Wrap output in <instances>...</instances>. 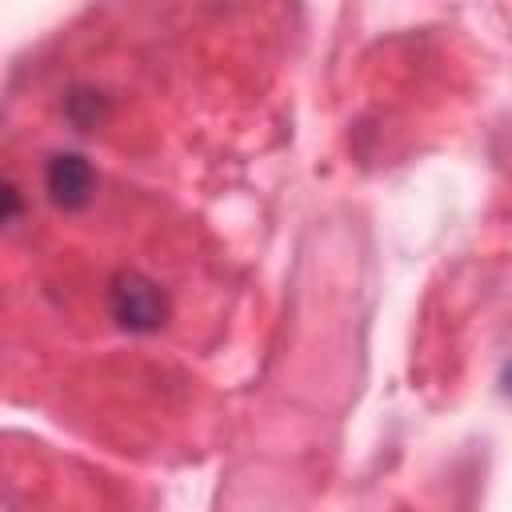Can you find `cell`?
Masks as SVG:
<instances>
[{
  "label": "cell",
  "mask_w": 512,
  "mask_h": 512,
  "mask_svg": "<svg viewBox=\"0 0 512 512\" xmlns=\"http://www.w3.org/2000/svg\"><path fill=\"white\" fill-rule=\"evenodd\" d=\"M108 316L116 320V328H124L132 336H152L168 324L172 300L152 276H144L136 268H120L108 280Z\"/></svg>",
  "instance_id": "obj_1"
},
{
  "label": "cell",
  "mask_w": 512,
  "mask_h": 512,
  "mask_svg": "<svg viewBox=\"0 0 512 512\" xmlns=\"http://www.w3.org/2000/svg\"><path fill=\"white\" fill-rule=\"evenodd\" d=\"M44 192L60 212H84L96 196V168L84 152L60 148L44 160Z\"/></svg>",
  "instance_id": "obj_2"
},
{
  "label": "cell",
  "mask_w": 512,
  "mask_h": 512,
  "mask_svg": "<svg viewBox=\"0 0 512 512\" xmlns=\"http://www.w3.org/2000/svg\"><path fill=\"white\" fill-rule=\"evenodd\" d=\"M64 116H68L72 128L92 132V128L104 124V116H108V96L96 92V88H72V92L64 96Z\"/></svg>",
  "instance_id": "obj_3"
},
{
  "label": "cell",
  "mask_w": 512,
  "mask_h": 512,
  "mask_svg": "<svg viewBox=\"0 0 512 512\" xmlns=\"http://www.w3.org/2000/svg\"><path fill=\"white\" fill-rule=\"evenodd\" d=\"M16 212H20V192L16 184H4V224H16Z\"/></svg>",
  "instance_id": "obj_4"
},
{
  "label": "cell",
  "mask_w": 512,
  "mask_h": 512,
  "mask_svg": "<svg viewBox=\"0 0 512 512\" xmlns=\"http://www.w3.org/2000/svg\"><path fill=\"white\" fill-rule=\"evenodd\" d=\"M500 392L512 400V356L504 360V368H500Z\"/></svg>",
  "instance_id": "obj_5"
}]
</instances>
